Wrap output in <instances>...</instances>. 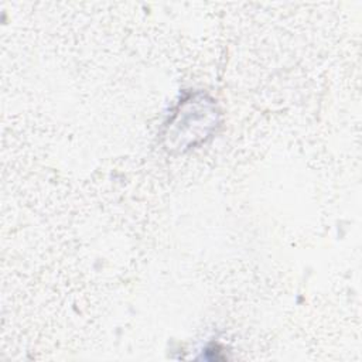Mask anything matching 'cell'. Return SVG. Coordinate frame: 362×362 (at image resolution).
Segmentation results:
<instances>
[{
	"instance_id": "obj_1",
	"label": "cell",
	"mask_w": 362,
	"mask_h": 362,
	"mask_svg": "<svg viewBox=\"0 0 362 362\" xmlns=\"http://www.w3.org/2000/svg\"><path fill=\"white\" fill-rule=\"evenodd\" d=\"M218 109L214 100L198 93L182 100L167 123L164 137L168 148L184 150L204 141L218 123Z\"/></svg>"
}]
</instances>
